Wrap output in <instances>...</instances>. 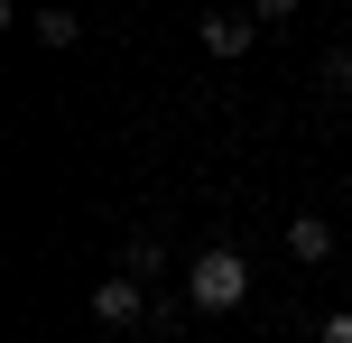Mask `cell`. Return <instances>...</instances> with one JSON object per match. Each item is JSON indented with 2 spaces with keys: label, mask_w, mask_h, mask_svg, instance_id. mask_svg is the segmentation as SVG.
I'll use <instances>...</instances> for the list:
<instances>
[{
  "label": "cell",
  "mask_w": 352,
  "mask_h": 343,
  "mask_svg": "<svg viewBox=\"0 0 352 343\" xmlns=\"http://www.w3.org/2000/svg\"><path fill=\"white\" fill-rule=\"evenodd\" d=\"M186 297H195V316H232V307L250 297V260L232 251V241L195 251V269H186Z\"/></svg>",
  "instance_id": "6da1fadb"
},
{
  "label": "cell",
  "mask_w": 352,
  "mask_h": 343,
  "mask_svg": "<svg viewBox=\"0 0 352 343\" xmlns=\"http://www.w3.org/2000/svg\"><path fill=\"white\" fill-rule=\"evenodd\" d=\"M84 307H93V325H111V334H121V325H140V316H148V278H130V269H111L102 288L84 297Z\"/></svg>",
  "instance_id": "7a4b0ae2"
},
{
  "label": "cell",
  "mask_w": 352,
  "mask_h": 343,
  "mask_svg": "<svg viewBox=\"0 0 352 343\" xmlns=\"http://www.w3.org/2000/svg\"><path fill=\"white\" fill-rule=\"evenodd\" d=\"M287 260L324 269V260H334V223H324V214H287Z\"/></svg>",
  "instance_id": "3957f363"
},
{
  "label": "cell",
  "mask_w": 352,
  "mask_h": 343,
  "mask_svg": "<svg viewBox=\"0 0 352 343\" xmlns=\"http://www.w3.org/2000/svg\"><path fill=\"white\" fill-rule=\"evenodd\" d=\"M204 56H223V65L250 56V19H241V10H204Z\"/></svg>",
  "instance_id": "277c9868"
},
{
  "label": "cell",
  "mask_w": 352,
  "mask_h": 343,
  "mask_svg": "<svg viewBox=\"0 0 352 343\" xmlns=\"http://www.w3.org/2000/svg\"><path fill=\"white\" fill-rule=\"evenodd\" d=\"M28 28H37V47H56V56H65L74 37H84V19H74L65 0H47V10H28Z\"/></svg>",
  "instance_id": "5b68a950"
},
{
  "label": "cell",
  "mask_w": 352,
  "mask_h": 343,
  "mask_svg": "<svg viewBox=\"0 0 352 343\" xmlns=\"http://www.w3.org/2000/svg\"><path fill=\"white\" fill-rule=\"evenodd\" d=\"M121 269H130V278H158V269H167V241H158V232H130V241H121Z\"/></svg>",
  "instance_id": "8992f818"
},
{
  "label": "cell",
  "mask_w": 352,
  "mask_h": 343,
  "mask_svg": "<svg viewBox=\"0 0 352 343\" xmlns=\"http://www.w3.org/2000/svg\"><path fill=\"white\" fill-rule=\"evenodd\" d=\"M316 74H324V93H352V47H334V56H324Z\"/></svg>",
  "instance_id": "52a82bcc"
},
{
  "label": "cell",
  "mask_w": 352,
  "mask_h": 343,
  "mask_svg": "<svg viewBox=\"0 0 352 343\" xmlns=\"http://www.w3.org/2000/svg\"><path fill=\"white\" fill-rule=\"evenodd\" d=\"M316 343H352V307H334V316H324V325H316Z\"/></svg>",
  "instance_id": "ba28073f"
},
{
  "label": "cell",
  "mask_w": 352,
  "mask_h": 343,
  "mask_svg": "<svg viewBox=\"0 0 352 343\" xmlns=\"http://www.w3.org/2000/svg\"><path fill=\"white\" fill-rule=\"evenodd\" d=\"M250 19H269V28H287V19H297V0H250Z\"/></svg>",
  "instance_id": "9c48e42d"
}]
</instances>
